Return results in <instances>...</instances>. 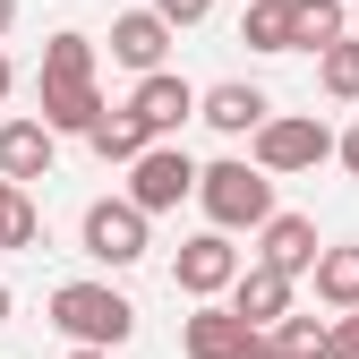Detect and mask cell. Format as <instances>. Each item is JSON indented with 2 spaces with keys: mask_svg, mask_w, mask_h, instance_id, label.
<instances>
[{
  "mask_svg": "<svg viewBox=\"0 0 359 359\" xmlns=\"http://www.w3.org/2000/svg\"><path fill=\"white\" fill-rule=\"evenodd\" d=\"M34 103H43V128H52V137H95V120L111 103L95 86V43H86V34H52V43H43Z\"/></svg>",
  "mask_w": 359,
  "mask_h": 359,
  "instance_id": "6da1fadb",
  "label": "cell"
},
{
  "mask_svg": "<svg viewBox=\"0 0 359 359\" xmlns=\"http://www.w3.org/2000/svg\"><path fill=\"white\" fill-rule=\"evenodd\" d=\"M52 325L69 334V351H120L137 334V299L111 283H60L52 291Z\"/></svg>",
  "mask_w": 359,
  "mask_h": 359,
  "instance_id": "7a4b0ae2",
  "label": "cell"
},
{
  "mask_svg": "<svg viewBox=\"0 0 359 359\" xmlns=\"http://www.w3.org/2000/svg\"><path fill=\"white\" fill-rule=\"evenodd\" d=\"M197 205H205L214 231H265V222H274V180H265L248 154H222L197 180Z\"/></svg>",
  "mask_w": 359,
  "mask_h": 359,
  "instance_id": "3957f363",
  "label": "cell"
},
{
  "mask_svg": "<svg viewBox=\"0 0 359 359\" xmlns=\"http://www.w3.org/2000/svg\"><path fill=\"white\" fill-rule=\"evenodd\" d=\"M334 146H342V137H334L317 111H274V120H265L257 137H248V163H257L265 180H291V171L334 163Z\"/></svg>",
  "mask_w": 359,
  "mask_h": 359,
  "instance_id": "277c9868",
  "label": "cell"
},
{
  "mask_svg": "<svg viewBox=\"0 0 359 359\" xmlns=\"http://www.w3.org/2000/svg\"><path fill=\"white\" fill-rule=\"evenodd\" d=\"M197 180H205V163H189V146H146L128 163V205L137 214H171V205L197 197Z\"/></svg>",
  "mask_w": 359,
  "mask_h": 359,
  "instance_id": "5b68a950",
  "label": "cell"
},
{
  "mask_svg": "<svg viewBox=\"0 0 359 359\" xmlns=\"http://www.w3.org/2000/svg\"><path fill=\"white\" fill-rule=\"evenodd\" d=\"M240 274H248V257L231 248V231H197V240H180V257H171V283L189 291L197 308L205 299H231Z\"/></svg>",
  "mask_w": 359,
  "mask_h": 359,
  "instance_id": "8992f818",
  "label": "cell"
},
{
  "mask_svg": "<svg viewBox=\"0 0 359 359\" xmlns=\"http://www.w3.org/2000/svg\"><path fill=\"white\" fill-rule=\"evenodd\" d=\"M146 222H154V214H137L128 197H95V205H86V222H77V248L120 274V265L146 257Z\"/></svg>",
  "mask_w": 359,
  "mask_h": 359,
  "instance_id": "52a82bcc",
  "label": "cell"
},
{
  "mask_svg": "<svg viewBox=\"0 0 359 359\" xmlns=\"http://www.w3.org/2000/svg\"><path fill=\"white\" fill-rule=\"evenodd\" d=\"M128 111L146 120V137H154V146H171L180 128H189V120L205 111V95H197L189 77H171V69H163V77H137V95H128Z\"/></svg>",
  "mask_w": 359,
  "mask_h": 359,
  "instance_id": "ba28073f",
  "label": "cell"
},
{
  "mask_svg": "<svg viewBox=\"0 0 359 359\" xmlns=\"http://www.w3.org/2000/svg\"><path fill=\"white\" fill-rule=\"evenodd\" d=\"M291 291H299L291 274H274V265H257V257H248V274L231 283V317H240L248 334H274L283 317H299V308H291Z\"/></svg>",
  "mask_w": 359,
  "mask_h": 359,
  "instance_id": "9c48e42d",
  "label": "cell"
},
{
  "mask_svg": "<svg viewBox=\"0 0 359 359\" xmlns=\"http://www.w3.org/2000/svg\"><path fill=\"white\" fill-rule=\"evenodd\" d=\"M317 257H325V240H317L308 214H274V222L257 231V265H274V274H291V283L317 274Z\"/></svg>",
  "mask_w": 359,
  "mask_h": 359,
  "instance_id": "30bf717a",
  "label": "cell"
},
{
  "mask_svg": "<svg viewBox=\"0 0 359 359\" xmlns=\"http://www.w3.org/2000/svg\"><path fill=\"white\" fill-rule=\"evenodd\" d=\"M205 128H222V137H257L265 120H274V103H265V86H248V77H222V86H205V111H197Z\"/></svg>",
  "mask_w": 359,
  "mask_h": 359,
  "instance_id": "8fae6325",
  "label": "cell"
},
{
  "mask_svg": "<svg viewBox=\"0 0 359 359\" xmlns=\"http://www.w3.org/2000/svg\"><path fill=\"white\" fill-rule=\"evenodd\" d=\"M163 52H171V26L154 9H120L111 18V60L137 69V77H163Z\"/></svg>",
  "mask_w": 359,
  "mask_h": 359,
  "instance_id": "7c38bea8",
  "label": "cell"
},
{
  "mask_svg": "<svg viewBox=\"0 0 359 359\" xmlns=\"http://www.w3.org/2000/svg\"><path fill=\"white\" fill-rule=\"evenodd\" d=\"M52 154H60V137H52L34 111L0 128V180H18V189H26V180H52Z\"/></svg>",
  "mask_w": 359,
  "mask_h": 359,
  "instance_id": "4fadbf2b",
  "label": "cell"
},
{
  "mask_svg": "<svg viewBox=\"0 0 359 359\" xmlns=\"http://www.w3.org/2000/svg\"><path fill=\"white\" fill-rule=\"evenodd\" d=\"M248 342V325L231 317V299H205V308H189V325H180V359H231Z\"/></svg>",
  "mask_w": 359,
  "mask_h": 359,
  "instance_id": "5bb4252c",
  "label": "cell"
},
{
  "mask_svg": "<svg viewBox=\"0 0 359 359\" xmlns=\"http://www.w3.org/2000/svg\"><path fill=\"white\" fill-rule=\"evenodd\" d=\"M351 34V0H291V52H334Z\"/></svg>",
  "mask_w": 359,
  "mask_h": 359,
  "instance_id": "9a60e30c",
  "label": "cell"
},
{
  "mask_svg": "<svg viewBox=\"0 0 359 359\" xmlns=\"http://www.w3.org/2000/svg\"><path fill=\"white\" fill-rule=\"evenodd\" d=\"M86 146H95L103 163H120V171H128V163H137V154H146L154 137H146V120L120 103V111H103V120H95V137H86Z\"/></svg>",
  "mask_w": 359,
  "mask_h": 359,
  "instance_id": "2e32d148",
  "label": "cell"
},
{
  "mask_svg": "<svg viewBox=\"0 0 359 359\" xmlns=\"http://www.w3.org/2000/svg\"><path fill=\"white\" fill-rule=\"evenodd\" d=\"M308 283H317V299L334 308V317H351V308H359V248H325Z\"/></svg>",
  "mask_w": 359,
  "mask_h": 359,
  "instance_id": "e0dca14e",
  "label": "cell"
},
{
  "mask_svg": "<svg viewBox=\"0 0 359 359\" xmlns=\"http://www.w3.org/2000/svg\"><path fill=\"white\" fill-rule=\"evenodd\" d=\"M240 43L248 52H291V0H248L240 9Z\"/></svg>",
  "mask_w": 359,
  "mask_h": 359,
  "instance_id": "ac0fdd59",
  "label": "cell"
},
{
  "mask_svg": "<svg viewBox=\"0 0 359 359\" xmlns=\"http://www.w3.org/2000/svg\"><path fill=\"white\" fill-rule=\"evenodd\" d=\"M317 95L325 103H359V34H342L334 52L317 60Z\"/></svg>",
  "mask_w": 359,
  "mask_h": 359,
  "instance_id": "d6986e66",
  "label": "cell"
},
{
  "mask_svg": "<svg viewBox=\"0 0 359 359\" xmlns=\"http://www.w3.org/2000/svg\"><path fill=\"white\" fill-rule=\"evenodd\" d=\"M274 359H334V325L325 317H283L274 325Z\"/></svg>",
  "mask_w": 359,
  "mask_h": 359,
  "instance_id": "ffe728a7",
  "label": "cell"
},
{
  "mask_svg": "<svg viewBox=\"0 0 359 359\" xmlns=\"http://www.w3.org/2000/svg\"><path fill=\"white\" fill-rule=\"evenodd\" d=\"M43 240V214H34V197L18 189V180H0V248H34Z\"/></svg>",
  "mask_w": 359,
  "mask_h": 359,
  "instance_id": "44dd1931",
  "label": "cell"
},
{
  "mask_svg": "<svg viewBox=\"0 0 359 359\" xmlns=\"http://www.w3.org/2000/svg\"><path fill=\"white\" fill-rule=\"evenodd\" d=\"M154 18L180 34V26H205V18H214V0H154Z\"/></svg>",
  "mask_w": 359,
  "mask_h": 359,
  "instance_id": "7402d4cb",
  "label": "cell"
},
{
  "mask_svg": "<svg viewBox=\"0 0 359 359\" xmlns=\"http://www.w3.org/2000/svg\"><path fill=\"white\" fill-rule=\"evenodd\" d=\"M334 359H359V308H351V317H334Z\"/></svg>",
  "mask_w": 359,
  "mask_h": 359,
  "instance_id": "603a6c76",
  "label": "cell"
},
{
  "mask_svg": "<svg viewBox=\"0 0 359 359\" xmlns=\"http://www.w3.org/2000/svg\"><path fill=\"white\" fill-rule=\"evenodd\" d=\"M334 163H342V171H351V180H359V120H351V128H342V146H334Z\"/></svg>",
  "mask_w": 359,
  "mask_h": 359,
  "instance_id": "cb8c5ba5",
  "label": "cell"
},
{
  "mask_svg": "<svg viewBox=\"0 0 359 359\" xmlns=\"http://www.w3.org/2000/svg\"><path fill=\"white\" fill-rule=\"evenodd\" d=\"M231 359H274V334H248V342H240Z\"/></svg>",
  "mask_w": 359,
  "mask_h": 359,
  "instance_id": "d4e9b609",
  "label": "cell"
},
{
  "mask_svg": "<svg viewBox=\"0 0 359 359\" xmlns=\"http://www.w3.org/2000/svg\"><path fill=\"white\" fill-rule=\"evenodd\" d=\"M9 86H18V69H9V52H0V103H9Z\"/></svg>",
  "mask_w": 359,
  "mask_h": 359,
  "instance_id": "484cf974",
  "label": "cell"
},
{
  "mask_svg": "<svg viewBox=\"0 0 359 359\" xmlns=\"http://www.w3.org/2000/svg\"><path fill=\"white\" fill-rule=\"evenodd\" d=\"M9 308H18V291H9V283H0V325H9Z\"/></svg>",
  "mask_w": 359,
  "mask_h": 359,
  "instance_id": "4316f807",
  "label": "cell"
},
{
  "mask_svg": "<svg viewBox=\"0 0 359 359\" xmlns=\"http://www.w3.org/2000/svg\"><path fill=\"white\" fill-rule=\"evenodd\" d=\"M9 26H18V0H0V34H9Z\"/></svg>",
  "mask_w": 359,
  "mask_h": 359,
  "instance_id": "83f0119b",
  "label": "cell"
},
{
  "mask_svg": "<svg viewBox=\"0 0 359 359\" xmlns=\"http://www.w3.org/2000/svg\"><path fill=\"white\" fill-rule=\"evenodd\" d=\"M69 359H111V351H69Z\"/></svg>",
  "mask_w": 359,
  "mask_h": 359,
  "instance_id": "f1b7e54d",
  "label": "cell"
},
{
  "mask_svg": "<svg viewBox=\"0 0 359 359\" xmlns=\"http://www.w3.org/2000/svg\"><path fill=\"white\" fill-rule=\"evenodd\" d=\"M351 34H359V0H351Z\"/></svg>",
  "mask_w": 359,
  "mask_h": 359,
  "instance_id": "f546056e",
  "label": "cell"
}]
</instances>
